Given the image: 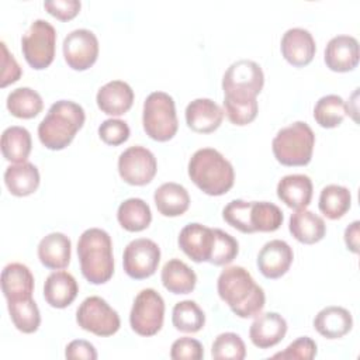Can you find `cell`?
I'll use <instances>...</instances> for the list:
<instances>
[{"mask_svg":"<svg viewBox=\"0 0 360 360\" xmlns=\"http://www.w3.org/2000/svg\"><path fill=\"white\" fill-rule=\"evenodd\" d=\"M217 290L219 298L239 318H253L264 308L266 295L263 288L242 266L224 269L218 277Z\"/></svg>","mask_w":360,"mask_h":360,"instance_id":"cell-1","label":"cell"},{"mask_svg":"<svg viewBox=\"0 0 360 360\" xmlns=\"http://www.w3.org/2000/svg\"><path fill=\"white\" fill-rule=\"evenodd\" d=\"M191 181L208 195L226 194L235 181V172L228 159L214 148H201L188 160Z\"/></svg>","mask_w":360,"mask_h":360,"instance_id":"cell-2","label":"cell"},{"mask_svg":"<svg viewBox=\"0 0 360 360\" xmlns=\"http://www.w3.org/2000/svg\"><path fill=\"white\" fill-rule=\"evenodd\" d=\"M84 120L86 114L80 104L70 100H59L49 107L48 114L39 122L38 138L51 150L65 149L83 127Z\"/></svg>","mask_w":360,"mask_h":360,"instance_id":"cell-3","label":"cell"},{"mask_svg":"<svg viewBox=\"0 0 360 360\" xmlns=\"http://www.w3.org/2000/svg\"><path fill=\"white\" fill-rule=\"evenodd\" d=\"M77 256L82 274L89 283L104 284L112 277V242L104 229H86L77 240Z\"/></svg>","mask_w":360,"mask_h":360,"instance_id":"cell-4","label":"cell"},{"mask_svg":"<svg viewBox=\"0 0 360 360\" xmlns=\"http://www.w3.org/2000/svg\"><path fill=\"white\" fill-rule=\"evenodd\" d=\"M224 221L232 228L243 232H274L284 219L283 211L269 201L232 200L222 210Z\"/></svg>","mask_w":360,"mask_h":360,"instance_id":"cell-5","label":"cell"},{"mask_svg":"<svg viewBox=\"0 0 360 360\" xmlns=\"http://www.w3.org/2000/svg\"><path fill=\"white\" fill-rule=\"evenodd\" d=\"M315 134L304 121L281 128L271 142L273 155L284 166H305L312 159Z\"/></svg>","mask_w":360,"mask_h":360,"instance_id":"cell-6","label":"cell"},{"mask_svg":"<svg viewBox=\"0 0 360 360\" xmlns=\"http://www.w3.org/2000/svg\"><path fill=\"white\" fill-rule=\"evenodd\" d=\"M142 125L149 138L158 142L172 139L179 128L174 100L165 91H153L143 101Z\"/></svg>","mask_w":360,"mask_h":360,"instance_id":"cell-7","label":"cell"},{"mask_svg":"<svg viewBox=\"0 0 360 360\" xmlns=\"http://www.w3.org/2000/svg\"><path fill=\"white\" fill-rule=\"evenodd\" d=\"M56 31L45 20H35L21 38V51L27 63L37 69L48 68L55 58Z\"/></svg>","mask_w":360,"mask_h":360,"instance_id":"cell-8","label":"cell"},{"mask_svg":"<svg viewBox=\"0 0 360 360\" xmlns=\"http://www.w3.org/2000/svg\"><path fill=\"white\" fill-rule=\"evenodd\" d=\"M264 84V75L259 63L240 59L233 62L222 77V90L229 98H256Z\"/></svg>","mask_w":360,"mask_h":360,"instance_id":"cell-9","label":"cell"},{"mask_svg":"<svg viewBox=\"0 0 360 360\" xmlns=\"http://www.w3.org/2000/svg\"><path fill=\"white\" fill-rule=\"evenodd\" d=\"M165 319V301L153 288H143L134 300L129 312V325L132 330L141 336H153L162 326Z\"/></svg>","mask_w":360,"mask_h":360,"instance_id":"cell-10","label":"cell"},{"mask_svg":"<svg viewBox=\"0 0 360 360\" xmlns=\"http://www.w3.org/2000/svg\"><path fill=\"white\" fill-rule=\"evenodd\" d=\"M76 322L82 329L103 338L117 333L121 326L118 312L97 295L83 300L76 311Z\"/></svg>","mask_w":360,"mask_h":360,"instance_id":"cell-11","label":"cell"},{"mask_svg":"<svg viewBox=\"0 0 360 360\" xmlns=\"http://www.w3.org/2000/svg\"><path fill=\"white\" fill-rule=\"evenodd\" d=\"M160 262V249L148 238L131 240L122 255L124 271L135 280H143L155 274Z\"/></svg>","mask_w":360,"mask_h":360,"instance_id":"cell-12","label":"cell"},{"mask_svg":"<svg viewBox=\"0 0 360 360\" xmlns=\"http://www.w3.org/2000/svg\"><path fill=\"white\" fill-rule=\"evenodd\" d=\"M158 172L155 155L145 146H129L118 158V173L131 186L150 183Z\"/></svg>","mask_w":360,"mask_h":360,"instance_id":"cell-13","label":"cell"},{"mask_svg":"<svg viewBox=\"0 0 360 360\" xmlns=\"http://www.w3.org/2000/svg\"><path fill=\"white\" fill-rule=\"evenodd\" d=\"M63 56L69 68L86 70L94 65L98 56V39L86 28L73 30L63 39Z\"/></svg>","mask_w":360,"mask_h":360,"instance_id":"cell-14","label":"cell"},{"mask_svg":"<svg viewBox=\"0 0 360 360\" xmlns=\"http://www.w3.org/2000/svg\"><path fill=\"white\" fill-rule=\"evenodd\" d=\"M215 233L212 228H208L198 222L187 224L179 233V248L195 263L210 262L214 248Z\"/></svg>","mask_w":360,"mask_h":360,"instance_id":"cell-15","label":"cell"},{"mask_svg":"<svg viewBox=\"0 0 360 360\" xmlns=\"http://www.w3.org/2000/svg\"><path fill=\"white\" fill-rule=\"evenodd\" d=\"M280 48L284 59L295 68H302L311 63L316 51L312 34L300 27L290 28L284 32Z\"/></svg>","mask_w":360,"mask_h":360,"instance_id":"cell-16","label":"cell"},{"mask_svg":"<svg viewBox=\"0 0 360 360\" xmlns=\"http://www.w3.org/2000/svg\"><path fill=\"white\" fill-rule=\"evenodd\" d=\"M294 252L291 246L281 239H273L263 245L257 255V267L266 278H280L292 263Z\"/></svg>","mask_w":360,"mask_h":360,"instance_id":"cell-17","label":"cell"},{"mask_svg":"<svg viewBox=\"0 0 360 360\" xmlns=\"http://www.w3.org/2000/svg\"><path fill=\"white\" fill-rule=\"evenodd\" d=\"M359 42L352 35H336L325 48V63L333 72H350L359 63Z\"/></svg>","mask_w":360,"mask_h":360,"instance_id":"cell-18","label":"cell"},{"mask_svg":"<svg viewBox=\"0 0 360 360\" xmlns=\"http://www.w3.org/2000/svg\"><path fill=\"white\" fill-rule=\"evenodd\" d=\"M287 333V321L277 312L259 315L249 328V338L259 349H269L280 343Z\"/></svg>","mask_w":360,"mask_h":360,"instance_id":"cell-19","label":"cell"},{"mask_svg":"<svg viewBox=\"0 0 360 360\" xmlns=\"http://www.w3.org/2000/svg\"><path fill=\"white\" fill-rule=\"evenodd\" d=\"M222 120V108L211 98H195L186 107V122L194 132H214L221 125Z\"/></svg>","mask_w":360,"mask_h":360,"instance_id":"cell-20","label":"cell"},{"mask_svg":"<svg viewBox=\"0 0 360 360\" xmlns=\"http://www.w3.org/2000/svg\"><path fill=\"white\" fill-rule=\"evenodd\" d=\"M96 101L104 114L118 117L132 107L134 90L127 82L111 80L98 89Z\"/></svg>","mask_w":360,"mask_h":360,"instance_id":"cell-21","label":"cell"},{"mask_svg":"<svg viewBox=\"0 0 360 360\" xmlns=\"http://www.w3.org/2000/svg\"><path fill=\"white\" fill-rule=\"evenodd\" d=\"M1 291L8 301L31 298L34 292V276L22 263H8L1 271Z\"/></svg>","mask_w":360,"mask_h":360,"instance_id":"cell-22","label":"cell"},{"mask_svg":"<svg viewBox=\"0 0 360 360\" xmlns=\"http://www.w3.org/2000/svg\"><path fill=\"white\" fill-rule=\"evenodd\" d=\"M72 242L62 232H51L38 243V259L51 270H60L68 267L70 262Z\"/></svg>","mask_w":360,"mask_h":360,"instance_id":"cell-23","label":"cell"},{"mask_svg":"<svg viewBox=\"0 0 360 360\" xmlns=\"http://www.w3.org/2000/svg\"><path fill=\"white\" fill-rule=\"evenodd\" d=\"M79 292L76 278L65 271H52L44 283V298L53 308H66L70 305Z\"/></svg>","mask_w":360,"mask_h":360,"instance_id":"cell-24","label":"cell"},{"mask_svg":"<svg viewBox=\"0 0 360 360\" xmlns=\"http://www.w3.org/2000/svg\"><path fill=\"white\" fill-rule=\"evenodd\" d=\"M353 318L352 314L338 305H329L322 308L314 318L315 330L326 339H339L352 330Z\"/></svg>","mask_w":360,"mask_h":360,"instance_id":"cell-25","label":"cell"},{"mask_svg":"<svg viewBox=\"0 0 360 360\" xmlns=\"http://www.w3.org/2000/svg\"><path fill=\"white\" fill-rule=\"evenodd\" d=\"M312 181L307 174H287L277 184V197L290 208H307L312 198Z\"/></svg>","mask_w":360,"mask_h":360,"instance_id":"cell-26","label":"cell"},{"mask_svg":"<svg viewBox=\"0 0 360 360\" xmlns=\"http://www.w3.org/2000/svg\"><path fill=\"white\" fill-rule=\"evenodd\" d=\"M288 229L298 242L305 245H312L322 240L326 233L325 221L307 208L295 210V212L291 214Z\"/></svg>","mask_w":360,"mask_h":360,"instance_id":"cell-27","label":"cell"},{"mask_svg":"<svg viewBox=\"0 0 360 360\" xmlns=\"http://www.w3.org/2000/svg\"><path fill=\"white\" fill-rule=\"evenodd\" d=\"M158 211L165 217L183 215L190 205L188 191L179 183H163L153 194Z\"/></svg>","mask_w":360,"mask_h":360,"instance_id":"cell-28","label":"cell"},{"mask_svg":"<svg viewBox=\"0 0 360 360\" xmlns=\"http://www.w3.org/2000/svg\"><path fill=\"white\" fill-rule=\"evenodd\" d=\"M4 183L13 195L25 197L38 188L39 172L34 163H14L4 172Z\"/></svg>","mask_w":360,"mask_h":360,"instance_id":"cell-29","label":"cell"},{"mask_svg":"<svg viewBox=\"0 0 360 360\" xmlns=\"http://www.w3.org/2000/svg\"><path fill=\"white\" fill-rule=\"evenodd\" d=\"M163 287L173 294H188L195 288L197 276L183 260L170 259L160 273Z\"/></svg>","mask_w":360,"mask_h":360,"instance_id":"cell-30","label":"cell"},{"mask_svg":"<svg viewBox=\"0 0 360 360\" xmlns=\"http://www.w3.org/2000/svg\"><path fill=\"white\" fill-rule=\"evenodd\" d=\"M32 148L31 134L27 128L13 125L1 134V153L6 160L13 163L27 162Z\"/></svg>","mask_w":360,"mask_h":360,"instance_id":"cell-31","label":"cell"},{"mask_svg":"<svg viewBox=\"0 0 360 360\" xmlns=\"http://www.w3.org/2000/svg\"><path fill=\"white\" fill-rule=\"evenodd\" d=\"M117 219L120 225L128 232H141L152 222V212L149 205L142 198H127L117 210Z\"/></svg>","mask_w":360,"mask_h":360,"instance_id":"cell-32","label":"cell"},{"mask_svg":"<svg viewBox=\"0 0 360 360\" xmlns=\"http://www.w3.org/2000/svg\"><path fill=\"white\" fill-rule=\"evenodd\" d=\"M7 110L17 118L30 120L37 117L42 108L44 101L38 91L31 87H18L8 93L6 100Z\"/></svg>","mask_w":360,"mask_h":360,"instance_id":"cell-33","label":"cell"},{"mask_svg":"<svg viewBox=\"0 0 360 360\" xmlns=\"http://www.w3.org/2000/svg\"><path fill=\"white\" fill-rule=\"evenodd\" d=\"M352 194L347 187L339 184H328L319 194V211L329 219L342 218L350 208Z\"/></svg>","mask_w":360,"mask_h":360,"instance_id":"cell-34","label":"cell"},{"mask_svg":"<svg viewBox=\"0 0 360 360\" xmlns=\"http://www.w3.org/2000/svg\"><path fill=\"white\" fill-rule=\"evenodd\" d=\"M8 314L14 326L22 333H34L41 325V314L37 302L31 298L7 302Z\"/></svg>","mask_w":360,"mask_h":360,"instance_id":"cell-35","label":"cell"},{"mask_svg":"<svg viewBox=\"0 0 360 360\" xmlns=\"http://www.w3.org/2000/svg\"><path fill=\"white\" fill-rule=\"evenodd\" d=\"M347 114L345 100L338 94L321 97L314 107V118L322 128H336Z\"/></svg>","mask_w":360,"mask_h":360,"instance_id":"cell-36","label":"cell"},{"mask_svg":"<svg viewBox=\"0 0 360 360\" xmlns=\"http://www.w3.org/2000/svg\"><path fill=\"white\" fill-rule=\"evenodd\" d=\"M172 322L180 332L195 333L204 328L205 314L195 301L184 300L173 307Z\"/></svg>","mask_w":360,"mask_h":360,"instance_id":"cell-37","label":"cell"},{"mask_svg":"<svg viewBox=\"0 0 360 360\" xmlns=\"http://www.w3.org/2000/svg\"><path fill=\"white\" fill-rule=\"evenodd\" d=\"M211 356L215 360H243L246 357V346L239 335L225 332L215 338Z\"/></svg>","mask_w":360,"mask_h":360,"instance_id":"cell-38","label":"cell"},{"mask_svg":"<svg viewBox=\"0 0 360 360\" xmlns=\"http://www.w3.org/2000/svg\"><path fill=\"white\" fill-rule=\"evenodd\" d=\"M224 108L228 120L233 125H248L257 115V100L256 98H229L224 97Z\"/></svg>","mask_w":360,"mask_h":360,"instance_id":"cell-39","label":"cell"},{"mask_svg":"<svg viewBox=\"0 0 360 360\" xmlns=\"http://www.w3.org/2000/svg\"><path fill=\"white\" fill-rule=\"evenodd\" d=\"M214 233H215V240H214L212 255L208 263L214 266L229 264L239 253V243L232 235H229L222 229L214 228Z\"/></svg>","mask_w":360,"mask_h":360,"instance_id":"cell-40","label":"cell"},{"mask_svg":"<svg viewBox=\"0 0 360 360\" xmlns=\"http://www.w3.org/2000/svg\"><path fill=\"white\" fill-rule=\"evenodd\" d=\"M98 136L104 143L111 146H118L129 138V127L122 120L110 118L100 124Z\"/></svg>","mask_w":360,"mask_h":360,"instance_id":"cell-41","label":"cell"},{"mask_svg":"<svg viewBox=\"0 0 360 360\" xmlns=\"http://www.w3.org/2000/svg\"><path fill=\"white\" fill-rule=\"evenodd\" d=\"M316 343L309 336H301L290 343L283 352L273 354V359L311 360L316 356Z\"/></svg>","mask_w":360,"mask_h":360,"instance_id":"cell-42","label":"cell"},{"mask_svg":"<svg viewBox=\"0 0 360 360\" xmlns=\"http://www.w3.org/2000/svg\"><path fill=\"white\" fill-rule=\"evenodd\" d=\"M170 357L173 360H201L204 357V347L197 339L180 338L173 342Z\"/></svg>","mask_w":360,"mask_h":360,"instance_id":"cell-43","label":"cell"},{"mask_svg":"<svg viewBox=\"0 0 360 360\" xmlns=\"http://www.w3.org/2000/svg\"><path fill=\"white\" fill-rule=\"evenodd\" d=\"M82 3L79 0H48L44 1V8L60 21L75 18L80 11Z\"/></svg>","mask_w":360,"mask_h":360,"instance_id":"cell-44","label":"cell"},{"mask_svg":"<svg viewBox=\"0 0 360 360\" xmlns=\"http://www.w3.org/2000/svg\"><path fill=\"white\" fill-rule=\"evenodd\" d=\"M1 45V87H6L7 84H11L14 82H17L21 77V68L17 63L15 58L8 52L7 46L4 42L0 44Z\"/></svg>","mask_w":360,"mask_h":360,"instance_id":"cell-45","label":"cell"},{"mask_svg":"<svg viewBox=\"0 0 360 360\" xmlns=\"http://www.w3.org/2000/svg\"><path fill=\"white\" fill-rule=\"evenodd\" d=\"M65 357L70 360L76 359H86V360H96L97 359V352L94 346L83 339H76L72 340L65 350Z\"/></svg>","mask_w":360,"mask_h":360,"instance_id":"cell-46","label":"cell"},{"mask_svg":"<svg viewBox=\"0 0 360 360\" xmlns=\"http://www.w3.org/2000/svg\"><path fill=\"white\" fill-rule=\"evenodd\" d=\"M359 221H353L346 229H345V243L347 249L353 253H359Z\"/></svg>","mask_w":360,"mask_h":360,"instance_id":"cell-47","label":"cell"}]
</instances>
